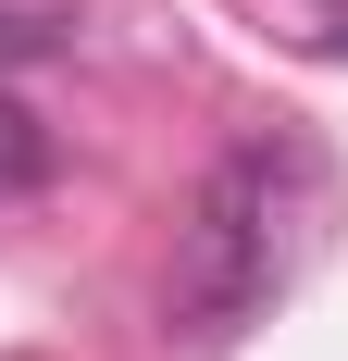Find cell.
Segmentation results:
<instances>
[{
    "label": "cell",
    "instance_id": "cell-1",
    "mask_svg": "<svg viewBox=\"0 0 348 361\" xmlns=\"http://www.w3.org/2000/svg\"><path fill=\"white\" fill-rule=\"evenodd\" d=\"M311 212H323V175L299 149H224L211 187L187 200V237H174V274H162V324L174 336H237L249 312H274V287L299 274Z\"/></svg>",
    "mask_w": 348,
    "mask_h": 361
},
{
    "label": "cell",
    "instance_id": "cell-2",
    "mask_svg": "<svg viewBox=\"0 0 348 361\" xmlns=\"http://www.w3.org/2000/svg\"><path fill=\"white\" fill-rule=\"evenodd\" d=\"M37 175H50V137H37L13 100H0V187H37Z\"/></svg>",
    "mask_w": 348,
    "mask_h": 361
}]
</instances>
